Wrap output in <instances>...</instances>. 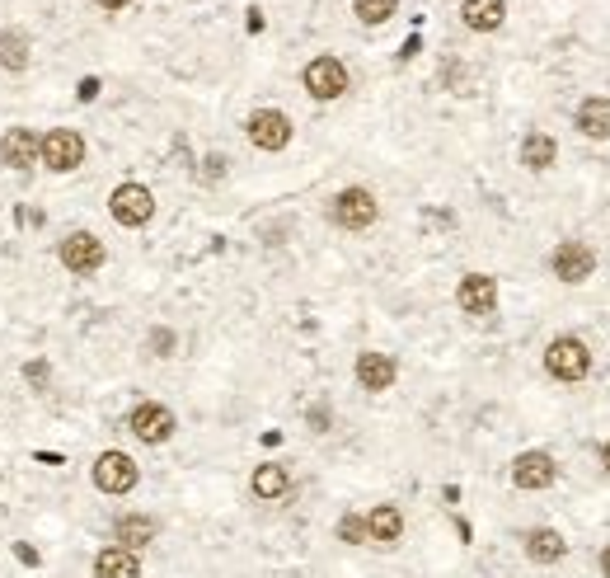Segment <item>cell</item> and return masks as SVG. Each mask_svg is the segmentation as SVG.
I'll use <instances>...</instances> for the list:
<instances>
[{
	"instance_id": "1",
	"label": "cell",
	"mask_w": 610,
	"mask_h": 578,
	"mask_svg": "<svg viewBox=\"0 0 610 578\" xmlns=\"http://www.w3.org/2000/svg\"><path fill=\"white\" fill-rule=\"evenodd\" d=\"M38 165H47L52 174H71L85 165V137L71 127H52L47 137H38Z\"/></svg>"
},
{
	"instance_id": "2",
	"label": "cell",
	"mask_w": 610,
	"mask_h": 578,
	"mask_svg": "<svg viewBox=\"0 0 610 578\" xmlns=\"http://www.w3.org/2000/svg\"><path fill=\"white\" fill-rule=\"evenodd\" d=\"M545 372L554 381H582V376L592 372V348L582 344V339H573V334H559L545 348Z\"/></svg>"
},
{
	"instance_id": "3",
	"label": "cell",
	"mask_w": 610,
	"mask_h": 578,
	"mask_svg": "<svg viewBox=\"0 0 610 578\" xmlns=\"http://www.w3.org/2000/svg\"><path fill=\"white\" fill-rule=\"evenodd\" d=\"M108 212L118 226H146L155 217V198L146 184H118L113 188V198H108Z\"/></svg>"
},
{
	"instance_id": "4",
	"label": "cell",
	"mask_w": 610,
	"mask_h": 578,
	"mask_svg": "<svg viewBox=\"0 0 610 578\" xmlns=\"http://www.w3.org/2000/svg\"><path fill=\"white\" fill-rule=\"evenodd\" d=\"M549 268L559 282H587L596 273V250L587 240H564L559 250L549 254Z\"/></svg>"
},
{
	"instance_id": "5",
	"label": "cell",
	"mask_w": 610,
	"mask_h": 578,
	"mask_svg": "<svg viewBox=\"0 0 610 578\" xmlns=\"http://www.w3.org/2000/svg\"><path fill=\"white\" fill-rule=\"evenodd\" d=\"M127 428H132V438L146 442V447H160V442L174 438V414H169L165 405H155V400H146V405L132 409V419H127Z\"/></svg>"
},
{
	"instance_id": "6",
	"label": "cell",
	"mask_w": 610,
	"mask_h": 578,
	"mask_svg": "<svg viewBox=\"0 0 610 578\" xmlns=\"http://www.w3.org/2000/svg\"><path fill=\"white\" fill-rule=\"evenodd\" d=\"M305 90H310V99H338V94H348V66L338 62V57H315V62L305 66Z\"/></svg>"
},
{
	"instance_id": "7",
	"label": "cell",
	"mask_w": 610,
	"mask_h": 578,
	"mask_svg": "<svg viewBox=\"0 0 610 578\" xmlns=\"http://www.w3.org/2000/svg\"><path fill=\"white\" fill-rule=\"evenodd\" d=\"M376 193L371 188H343L334 198V221L343 226V231H366L371 221H376Z\"/></svg>"
},
{
	"instance_id": "8",
	"label": "cell",
	"mask_w": 610,
	"mask_h": 578,
	"mask_svg": "<svg viewBox=\"0 0 610 578\" xmlns=\"http://www.w3.org/2000/svg\"><path fill=\"white\" fill-rule=\"evenodd\" d=\"M141 480V470L132 456H122V452H104L99 461H94V485L104 489V494H132Z\"/></svg>"
},
{
	"instance_id": "9",
	"label": "cell",
	"mask_w": 610,
	"mask_h": 578,
	"mask_svg": "<svg viewBox=\"0 0 610 578\" xmlns=\"http://www.w3.org/2000/svg\"><path fill=\"white\" fill-rule=\"evenodd\" d=\"M456 301L465 315H493L498 311V278H488V273H465L456 287Z\"/></svg>"
},
{
	"instance_id": "10",
	"label": "cell",
	"mask_w": 610,
	"mask_h": 578,
	"mask_svg": "<svg viewBox=\"0 0 610 578\" xmlns=\"http://www.w3.org/2000/svg\"><path fill=\"white\" fill-rule=\"evenodd\" d=\"M559 480V461L549 452H521L512 461V485L517 489H549Z\"/></svg>"
},
{
	"instance_id": "11",
	"label": "cell",
	"mask_w": 610,
	"mask_h": 578,
	"mask_svg": "<svg viewBox=\"0 0 610 578\" xmlns=\"http://www.w3.org/2000/svg\"><path fill=\"white\" fill-rule=\"evenodd\" d=\"M244 127H249V141H254L259 151H282L291 141V118L282 109H259Z\"/></svg>"
},
{
	"instance_id": "12",
	"label": "cell",
	"mask_w": 610,
	"mask_h": 578,
	"mask_svg": "<svg viewBox=\"0 0 610 578\" xmlns=\"http://www.w3.org/2000/svg\"><path fill=\"white\" fill-rule=\"evenodd\" d=\"M61 264L71 268V273H94V268L104 264V245H99V235L71 231L66 240H61Z\"/></svg>"
},
{
	"instance_id": "13",
	"label": "cell",
	"mask_w": 610,
	"mask_h": 578,
	"mask_svg": "<svg viewBox=\"0 0 610 578\" xmlns=\"http://www.w3.org/2000/svg\"><path fill=\"white\" fill-rule=\"evenodd\" d=\"M352 372H357V386H362V391L376 395V391H390V386H395L399 367L390 353H357V367H352Z\"/></svg>"
},
{
	"instance_id": "14",
	"label": "cell",
	"mask_w": 610,
	"mask_h": 578,
	"mask_svg": "<svg viewBox=\"0 0 610 578\" xmlns=\"http://www.w3.org/2000/svg\"><path fill=\"white\" fill-rule=\"evenodd\" d=\"M0 165H10V170L38 165V137H33L29 127H10V132L0 137Z\"/></svg>"
},
{
	"instance_id": "15",
	"label": "cell",
	"mask_w": 610,
	"mask_h": 578,
	"mask_svg": "<svg viewBox=\"0 0 610 578\" xmlns=\"http://www.w3.org/2000/svg\"><path fill=\"white\" fill-rule=\"evenodd\" d=\"M573 123H578L582 137L610 141V99L606 94H587V99L578 104V113H573Z\"/></svg>"
},
{
	"instance_id": "16",
	"label": "cell",
	"mask_w": 610,
	"mask_h": 578,
	"mask_svg": "<svg viewBox=\"0 0 610 578\" xmlns=\"http://www.w3.org/2000/svg\"><path fill=\"white\" fill-rule=\"evenodd\" d=\"M399 536H404V513H399L395 503H376V508L366 513V541H376V546H395Z\"/></svg>"
},
{
	"instance_id": "17",
	"label": "cell",
	"mask_w": 610,
	"mask_h": 578,
	"mask_svg": "<svg viewBox=\"0 0 610 578\" xmlns=\"http://www.w3.org/2000/svg\"><path fill=\"white\" fill-rule=\"evenodd\" d=\"M568 555V541L554 527H531L526 532V560L531 564H559Z\"/></svg>"
},
{
	"instance_id": "18",
	"label": "cell",
	"mask_w": 610,
	"mask_h": 578,
	"mask_svg": "<svg viewBox=\"0 0 610 578\" xmlns=\"http://www.w3.org/2000/svg\"><path fill=\"white\" fill-rule=\"evenodd\" d=\"M94 578H141L137 550H127V546L99 550V555H94Z\"/></svg>"
},
{
	"instance_id": "19",
	"label": "cell",
	"mask_w": 610,
	"mask_h": 578,
	"mask_svg": "<svg viewBox=\"0 0 610 578\" xmlns=\"http://www.w3.org/2000/svg\"><path fill=\"white\" fill-rule=\"evenodd\" d=\"M460 19L470 24L474 33H493V29H503V19H507V0H465L460 5Z\"/></svg>"
},
{
	"instance_id": "20",
	"label": "cell",
	"mask_w": 610,
	"mask_h": 578,
	"mask_svg": "<svg viewBox=\"0 0 610 578\" xmlns=\"http://www.w3.org/2000/svg\"><path fill=\"white\" fill-rule=\"evenodd\" d=\"M155 532H160V527H155V517H146V513H122L118 522H113V536H118L127 550L151 546Z\"/></svg>"
},
{
	"instance_id": "21",
	"label": "cell",
	"mask_w": 610,
	"mask_h": 578,
	"mask_svg": "<svg viewBox=\"0 0 610 578\" xmlns=\"http://www.w3.org/2000/svg\"><path fill=\"white\" fill-rule=\"evenodd\" d=\"M554 160H559V141L549 137V132H526V141H521V165L540 174V170H549Z\"/></svg>"
},
{
	"instance_id": "22",
	"label": "cell",
	"mask_w": 610,
	"mask_h": 578,
	"mask_svg": "<svg viewBox=\"0 0 610 578\" xmlns=\"http://www.w3.org/2000/svg\"><path fill=\"white\" fill-rule=\"evenodd\" d=\"M249 489H254L259 499H282V494L291 489L287 466H259L254 470V480H249Z\"/></svg>"
},
{
	"instance_id": "23",
	"label": "cell",
	"mask_w": 610,
	"mask_h": 578,
	"mask_svg": "<svg viewBox=\"0 0 610 578\" xmlns=\"http://www.w3.org/2000/svg\"><path fill=\"white\" fill-rule=\"evenodd\" d=\"M0 66H5V71H24V66H29V38L0 33Z\"/></svg>"
},
{
	"instance_id": "24",
	"label": "cell",
	"mask_w": 610,
	"mask_h": 578,
	"mask_svg": "<svg viewBox=\"0 0 610 578\" xmlns=\"http://www.w3.org/2000/svg\"><path fill=\"white\" fill-rule=\"evenodd\" d=\"M399 10V0H352V15L362 24H385Z\"/></svg>"
},
{
	"instance_id": "25",
	"label": "cell",
	"mask_w": 610,
	"mask_h": 578,
	"mask_svg": "<svg viewBox=\"0 0 610 578\" xmlns=\"http://www.w3.org/2000/svg\"><path fill=\"white\" fill-rule=\"evenodd\" d=\"M338 541H348V546H362V541H366V517H357V513H343V517H338Z\"/></svg>"
},
{
	"instance_id": "26",
	"label": "cell",
	"mask_w": 610,
	"mask_h": 578,
	"mask_svg": "<svg viewBox=\"0 0 610 578\" xmlns=\"http://www.w3.org/2000/svg\"><path fill=\"white\" fill-rule=\"evenodd\" d=\"M174 344H179V339H174V329H151V353L155 358H169Z\"/></svg>"
},
{
	"instance_id": "27",
	"label": "cell",
	"mask_w": 610,
	"mask_h": 578,
	"mask_svg": "<svg viewBox=\"0 0 610 578\" xmlns=\"http://www.w3.org/2000/svg\"><path fill=\"white\" fill-rule=\"evenodd\" d=\"M202 179H207V184L226 179V156H207V160H202Z\"/></svg>"
},
{
	"instance_id": "28",
	"label": "cell",
	"mask_w": 610,
	"mask_h": 578,
	"mask_svg": "<svg viewBox=\"0 0 610 578\" xmlns=\"http://www.w3.org/2000/svg\"><path fill=\"white\" fill-rule=\"evenodd\" d=\"M310 428H315V433H329V409H310Z\"/></svg>"
},
{
	"instance_id": "29",
	"label": "cell",
	"mask_w": 610,
	"mask_h": 578,
	"mask_svg": "<svg viewBox=\"0 0 610 578\" xmlns=\"http://www.w3.org/2000/svg\"><path fill=\"white\" fill-rule=\"evenodd\" d=\"M80 99H85V104H90V99H94V94H99V80H94V76H85V80H80Z\"/></svg>"
},
{
	"instance_id": "30",
	"label": "cell",
	"mask_w": 610,
	"mask_h": 578,
	"mask_svg": "<svg viewBox=\"0 0 610 578\" xmlns=\"http://www.w3.org/2000/svg\"><path fill=\"white\" fill-rule=\"evenodd\" d=\"M15 555H19L24 564H38V550H33V546H15Z\"/></svg>"
},
{
	"instance_id": "31",
	"label": "cell",
	"mask_w": 610,
	"mask_h": 578,
	"mask_svg": "<svg viewBox=\"0 0 610 578\" xmlns=\"http://www.w3.org/2000/svg\"><path fill=\"white\" fill-rule=\"evenodd\" d=\"M104 10H122V5H132V0H99Z\"/></svg>"
},
{
	"instance_id": "32",
	"label": "cell",
	"mask_w": 610,
	"mask_h": 578,
	"mask_svg": "<svg viewBox=\"0 0 610 578\" xmlns=\"http://www.w3.org/2000/svg\"><path fill=\"white\" fill-rule=\"evenodd\" d=\"M601 574H606V578H610V546H606V550H601Z\"/></svg>"
},
{
	"instance_id": "33",
	"label": "cell",
	"mask_w": 610,
	"mask_h": 578,
	"mask_svg": "<svg viewBox=\"0 0 610 578\" xmlns=\"http://www.w3.org/2000/svg\"><path fill=\"white\" fill-rule=\"evenodd\" d=\"M601 466L610 470V442H606V447H601Z\"/></svg>"
}]
</instances>
